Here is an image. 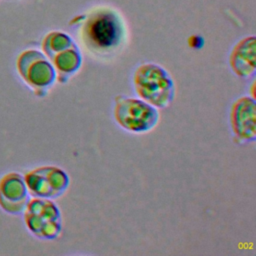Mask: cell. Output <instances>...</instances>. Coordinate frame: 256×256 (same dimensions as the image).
Instances as JSON below:
<instances>
[{"instance_id": "1", "label": "cell", "mask_w": 256, "mask_h": 256, "mask_svg": "<svg viewBox=\"0 0 256 256\" xmlns=\"http://www.w3.org/2000/svg\"><path fill=\"white\" fill-rule=\"evenodd\" d=\"M78 37L92 56L110 59L127 42V27L122 15L113 7L97 6L89 10L79 23Z\"/></svg>"}, {"instance_id": "2", "label": "cell", "mask_w": 256, "mask_h": 256, "mask_svg": "<svg viewBox=\"0 0 256 256\" xmlns=\"http://www.w3.org/2000/svg\"><path fill=\"white\" fill-rule=\"evenodd\" d=\"M136 94L157 108L167 107L174 98V83L169 73L155 63L138 66L133 75Z\"/></svg>"}, {"instance_id": "3", "label": "cell", "mask_w": 256, "mask_h": 256, "mask_svg": "<svg viewBox=\"0 0 256 256\" xmlns=\"http://www.w3.org/2000/svg\"><path fill=\"white\" fill-rule=\"evenodd\" d=\"M42 50L56 72V79L65 83L81 66V52L75 41L62 31L48 33L42 41Z\"/></svg>"}, {"instance_id": "4", "label": "cell", "mask_w": 256, "mask_h": 256, "mask_svg": "<svg viewBox=\"0 0 256 256\" xmlns=\"http://www.w3.org/2000/svg\"><path fill=\"white\" fill-rule=\"evenodd\" d=\"M16 67L23 81L33 92L43 97L56 80V72L45 54L38 50L28 49L21 52Z\"/></svg>"}, {"instance_id": "5", "label": "cell", "mask_w": 256, "mask_h": 256, "mask_svg": "<svg viewBox=\"0 0 256 256\" xmlns=\"http://www.w3.org/2000/svg\"><path fill=\"white\" fill-rule=\"evenodd\" d=\"M114 118L123 129L140 133L154 128L159 114L154 106L144 100L118 95L115 98Z\"/></svg>"}, {"instance_id": "6", "label": "cell", "mask_w": 256, "mask_h": 256, "mask_svg": "<svg viewBox=\"0 0 256 256\" xmlns=\"http://www.w3.org/2000/svg\"><path fill=\"white\" fill-rule=\"evenodd\" d=\"M23 213L27 228L36 237L52 240L59 235L61 215L55 203L48 198L29 199Z\"/></svg>"}, {"instance_id": "7", "label": "cell", "mask_w": 256, "mask_h": 256, "mask_svg": "<svg viewBox=\"0 0 256 256\" xmlns=\"http://www.w3.org/2000/svg\"><path fill=\"white\" fill-rule=\"evenodd\" d=\"M28 193L33 197L55 198L67 188L69 179L67 174L58 167H37L24 176Z\"/></svg>"}, {"instance_id": "8", "label": "cell", "mask_w": 256, "mask_h": 256, "mask_svg": "<svg viewBox=\"0 0 256 256\" xmlns=\"http://www.w3.org/2000/svg\"><path fill=\"white\" fill-rule=\"evenodd\" d=\"M28 201L24 176L18 172H9L0 178V207L3 211L19 215L24 212Z\"/></svg>"}, {"instance_id": "9", "label": "cell", "mask_w": 256, "mask_h": 256, "mask_svg": "<svg viewBox=\"0 0 256 256\" xmlns=\"http://www.w3.org/2000/svg\"><path fill=\"white\" fill-rule=\"evenodd\" d=\"M230 124L239 142L253 141L256 138V104L249 96L238 98L231 106Z\"/></svg>"}, {"instance_id": "10", "label": "cell", "mask_w": 256, "mask_h": 256, "mask_svg": "<svg viewBox=\"0 0 256 256\" xmlns=\"http://www.w3.org/2000/svg\"><path fill=\"white\" fill-rule=\"evenodd\" d=\"M229 64L233 72L242 78L254 76L256 70V37L246 36L232 48Z\"/></svg>"}]
</instances>
